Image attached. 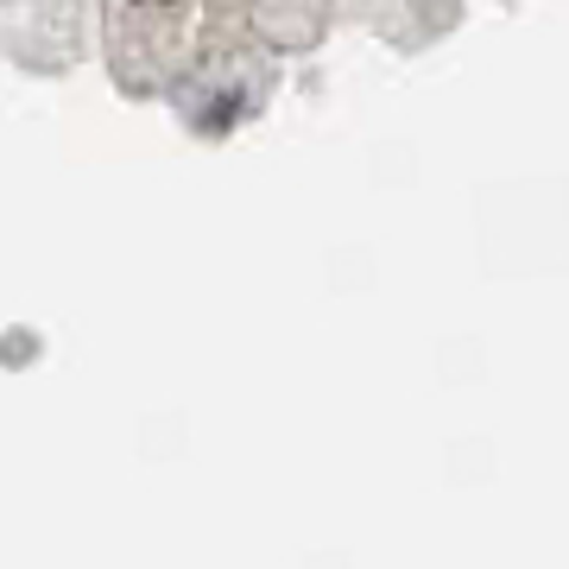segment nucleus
I'll use <instances>...</instances> for the list:
<instances>
[{"instance_id":"1","label":"nucleus","mask_w":569,"mask_h":569,"mask_svg":"<svg viewBox=\"0 0 569 569\" xmlns=\"http://www.w3.org/2000/svg\"><path fill=\"white\" fill-rule=\"evenodd\" d=\"M146 7H171V0H146Z\"/></svg>"}]
</instances>
